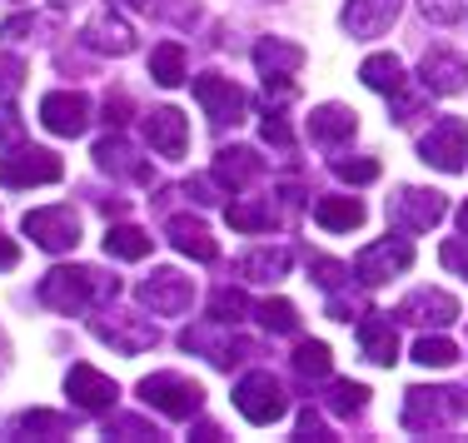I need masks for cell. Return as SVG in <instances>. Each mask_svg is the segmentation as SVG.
<instances>
[{"mask_svg":"<svg viewBox=\"0 0 468 443\" xmlns=\"http://www.w3.org/2000/svg\"><path fill=\"white\" fill-rule=\"evenodd\" d=\"M468 0H423V16L433 20V26H453V20L463 16Z\"/></svg>","mask_w":468,"mask_h":443,"instance_id":"44","label":"cell"},{"mask_svg":"<svg viewBox=\"0 0 468 443\" xmlns=\"http://www.w3.org/2000/svg\"><path fill=\"white\" fill-rule=\"evenodd\" d=\"M459 229L468 235V205H459Z\"/></svg>","mask_w":468,"mask_h":443,"instance_id":"52","label":"cell"},{"mask_svg":"<svg viewBox=\"0 0 468 443\" xmlns=\"http://www.w3.org/2000/svg\"><path fill=\"white\" fill-rule=\"evenodd\" d=\"M40 30H50L46 20H36V16H10L5 26H0V40H20V36H40Z\"/></svg>","mask_w":468,"mask_h":443,"instance_id":"46","label":"cell"},{"mask_svg":"<svg viewBox=\"0 0 468 443\" xmlns=\"http://www.w3.org/2000/svg\"><path fill=\"white\" fill-rule=\"evenodd\" d=\"M140 398L150 408H160L165 418H195L199 404H205V389L185 374H150V379H140Z\"/></svg>","mask_w":468,"mask_h":443,"instance_id":"4","label":"cell"},{"mask_svg":"<svg viewBox=\"0 0 468 443\" xmlns=\"http://www.w3.org/2000/svg\"><path fill=\"white\" fill-rule=\"evenodd\" d=\"M419 154H423V164H433V170L459 174L468 164V120H453V115L433 120V130L419 140Z\"/></svg>","mask_w":468,"mask_h":443,"instance_id":"7","label":"cell"},{"mask_svg":"<svg viewBox=\"0 0 468 443\" xmlns=\"http://www.w3.org/2000/svg\"><path fill=\"white\" fill-rule=\"evenodd\" d=\"M409 264H414V245H409V239H394V235L374 239L369 249L354 254V274H359L369 290H374V284H388L394 274H404Z\"/></svg>","mask_w":468,"mask_h":443,"instance_id":"10","label":"cell"},{"mask_svg":"<svg viewBox=\"0 0 468 443\" xmlns=\"http://www.w3.org/2000/svg\"><path fill=\"white\" fill-rule=\"evenodd\" d=\"M399 319L423 324V329H443V324L459 319V299L443 294V290H419V294H409L404 304H399Z\"/></svg>","mask_w":468,"mask_h":443,"instance_id":"20","label":"cell"},{"mask_svg":"<svg viewBox=\"0 0 468 443\" xmlns=\"http://www.w3.org/2000/svg\"><path fill=\"white\" fill-rule=\"evenodd\" d=\"M115 5H125V10H150V0H115Z\"/></svg>","mask_w":468,"mask_h":443,"instance_id":"51","label":"cell"},{"mask_svg":"<svg viewBox=\"0 0 468 443\" xmlns=\"http://www.w3.org/2000/svg\"><path fill=\"white\" fill-rule=\"evenodd\" d=\"M260 135L270 140V145H280V150H294V135H289L284 115H274V110H264V125H260Z\"/></svg>","mask_w":468,"mask_h":443,"instance_id":"45","label":"cell"},{"mask_svg":"<svg viewBox=\"0 0 468 443\" xmlns=\"http://www.w3.org/2000/svg\"><path fill=\"white\" fill-rule=\"evenodd\" d=\"M144 140H150V150L165 154V160H185V150H189V125H185V115H180L175 105L144 115Z\"/></svg>","mask_w":468,"mask_h":443,"instance_id":"17","label":"cell"},{"mask_svg":"<svg viewBox=\"0 0 468 443\" xmlns=\"http://www.w3.org/2000/svg\"><path fill=\"white\" fill-rule=\"evenodd\" d=\"M20 229H26L30 239H36L46 254H65L80 245V215H75L70 205H46V209H30L26 219H20Z\"/></svg>","mask_w":468,"mask_h":443,"instance_id":"6","label":"cell"},{"mask_svg":"<svg viewBox=\"0 0 468 443\" xmlns=\"http://www.w3.org/2000/svg\"><path fill=\"white\" fill-rule=\"evenodd\" d=\"M334 359H329V344H319V339H304V344L294 349V374L299 379H329Z\"/></svg>","mask_w":468,"mask_h":443,"instance_id":"34","label":"cell"},{"mask_svg":"<svg viewBox=\"0 0 468 443\" xmlns=\"http://www.w3.org/2000/svg\"><path fill=\"white\" fill-rule=\"evenodd\" d=\"M334 174H339L344 185H374L378 160H369V154H344V160H334Z\"/></svg>","mask_w":468,"mask_h":443,"instance_id":"39","label":"cell"},{"mask_svg":"<svg viewBox=\"0 0 468 443\" xmlns=\"http://www.w3.org/2000/svg\"><path fill=\"white\" fill-rule=\"evenodd\" d=\"M234 408H239L250 424H274V418H284V408H289V398H284V384L274 379V374H264V369H254V374H244L239 384H234Z\"/></svg>","mask_w":468,"mask_h":443,"instance_id":"5","label":"cell"},{"mask_svg":"<svg viewBox=\"0 0 468 443\" xmlns=\"http://www.w3.org/2000/svg\"><path fill=\"white\" fill-rule=\"evenodd\" d=\"M339 20L354 40H378L399 20V0H349Z\"/></svg>","mask_w":468,"mask_h":443,"instance_id":"19","label":"cell"},{"mask_svg":"<svg viewBox=\"0 0 468 443\" xmlns=\"http://www.w3.org/2000/svg\"><path fill=\"white\" fill-rule=\"evenodd\" d=\"M284 269H289V249H254L239 259L244 280H284Z\"/></svg>","mask_w":468,"mask_h":443,"instance_id":"33","label":"cell"},{"mask_svg":"<svg viewBox=\"0 0 468 443\" xmlns=\"http://www.w3.org/2000/svg\"><path fill=\"white\" fill-rule=\"evenodd\" d=\"M419 80L429 95H459V90H468V60L453 55L449 46H433L419 60Z\"/></svg>","mask_w":468,"mask_h":443,"instance_id":"14","label":"cell"},{"mask_svg":"<svg viewBox=\"0 0 468 443\" xmlns=\"http://www.w3.org/2000/svg\"><path fill=\"white\" fill-rule=\"evenodd\" d=\"M16 264H20V249L10 245L5 235H0V269H16Z\"/></svg>","mask_w":468,"mask_h":443,"instance_id":"50","label":"cell"},{"mask_svg":"<svg viewBox=\"0 0 468 443\" xmlns=\"http://www.w3.org/2000/svg\"><path fill=\"white\" fill-rule=\"evenodd\" d=\"M359 80L369 85V90H378V95H399V90L409 85L399 55H369V60L359 65Z\"/></svg>","mask_w":468,"mask_h":443,"instance_id":"28","label":"cell"},{"mask_svg":"<svg viewBox=\"0 0 468 443\" xmlns=\"http://www.w3.org/2000/svg\"><path fill=\"white\" fill-rule=\"evenodd\" d=\"M364 404H369V389H364V384H354V379H334L329 384V408L334 414L349 418V414H359Z\"/></svg>","mask_w":468,"mask_h":443,"instance_id":"37","label":"cell"},{"mask_svg":"<svg viewBox=\"0 0 468 443\" xmlns=\"http://www.w3.org/2000/svg\"><path fill=\"white\" fill-rule=\"evenodd\" d=\"M443 264H449V269H459L463 280H468V245H463V239H449V245H443Z\"/></svg>","mask_w":468,"mask_h":443,"instance_id":"48","label":"cell"},{"mask_svg":"<svg viewBox=\"0 0 468 443\" xmlns=\"http://www.w3.org/2000/svg\"><path fill=\"white\" fill-rule=\"evenodd\" d=\"M314 219L329 229V235H344V229L364 225V205L349 199V195H324V199H314Z\"/></svg>","mask_w":468,"mask_h":443,"instance_id":"27","label":"cell"},{"mask_svg":"<svg viewBox=\"0 0 468 443\" xmlns=\"http://www.w3.org/2000/svg\"><path fill=\"white\" fill-rule=\"evenodd\" d=\"M20 135H26V120H20V110L10 105V100H0V145L16 150Z\"/></svg>","mask_w":468,"mask_h":443,"instance_id":"41","label":"cell"},{"mask_svg":"<svg viewBox=\"0 0 468 443\" xmlns=\"http://www.w3.org/2000/svg\"><path fill=\"white\" fill-rule=\"evenodd\" d=\"M90 329H95L100 344H110V349H120V353H144V349L160 344V324H154V319L130 314V309H115V304L100 309V319H95Z\"/></svg>","mask_w":468,"mask_h":443,"instance_id":"3","label":"cell"},{"mask_svg":"<svg viewBox=\"0 0 468 443\" xmlns=\"http://www.w3.org/2000/svg\"><path fill=\"white\" fill-rule=\"evenodd\" d=\"M130 110H135V105H130V95H115V90H110V95H105V125H110V130H125Z\"/></svg>","mask_w":468,"mask_h":443,"instance_id":"47","label":"cell"},{"mask_svg":"<svg viewBox=\"0 0 468 443\" xmlns=\"http://www.w3.org/2000/svg\"><path fill=\"white\" fill-rule=\"evenodd\" d=\"M70 418L65 414H50V408H26L5 424V438H65L70 434Z\"/></svg>","mask_w":468,"mask_h":443,"instance_id":"26","label":"cell"},{"mask_svg":"<svg viewBox=\"0 0 468 443\" xmlns=\"http://www.w3.org/2000/svg\"><path fill=\"white\" fill-rule=\"evenodd\" d=\"M254 65H260V75H294L304 65V50L289 46V40H260L254 46Z\"/></svg>","mask_w":468,"mask_h":443,"instance_id":"29","label":"cell"},{"mask_svg":"<svg viewBox=\"0 0 468 443\" xmlns=\"http://www.w3.org/2000/svg\"><path fill=\"white\" fill-rule=\"evenodd\" d=\"M95 164L105 174H125V180H150V164H140V154L125 145V140H120V130L115 135H105L95 145Z\"/></svg>","mask_w":468,"mask_h":443,"instance_id":"25","label":"cell"},{"mask_svg":"<svg viewBox=\"0 0 468 443\" xmlns=\"http://www.w3.org/2000/svg\"><path fill=\"white\" fill-rule=\"evenodd\" d=\"M309 274H314V284L319 290H339L344 280H349V264H339V259H329V254H309Z\"/></svg>","mask_w":468,"mask_h":443,"instance_id":"40","label":"cell"},{"mask_svg":"<svg viewBox=\"0 0 468 443\" xmlns=\"http://www.w3.org/2000/svg\"><path fill=\"white\" fill-rule=\"evenodd\" d=\"M115 299H120V280L105 269H90V264H55L40 280V304L55 309V314H85V309L115 304Z\"/></svg>","mask_w":468,"mask_h":443,"instance_id":"1","label":"cell"},{"mask_svg":"<svg viewBox=\"0 0 468 443\" xmlns=\"http://www.w3.org/2000/svg\"><path fill=\"white\" fill-rule=\"evenodd\" d=\"M80 40H85V46H90L95 55H130V50H135V30H130L125 20L115 16V5L100 10L90 26L80 30Z\"/></svg>","mask_w":468,"mask_h":443,"instance_id":"21","label":"cell"},{"mask_svg":"<svg viewBox=\"0 0 468 443\" xmlns=\"http://www.w3.org/2000/svg\"><path fill=\"white\" fill-rule=\"evenodd\" d=\"M20 80H26V60H20V55H0V100L16 95Z\"/></svg>","mask_w":468,"mask_h":443,"instance_id":"43","label":"cell"},{"mask_svg":"<svg viewBox=\"0 0 468 443\" xmlns=\"http://www.w3.org/2000/svg\"><path fill=\"white\" fill-rule=\"evenodd\" d=\"M225 219L234 229H239V235H264V229H274V209L270 205H250V199H234V205L225 209Z\"/></svg>","mask_w":468,"mask_h":443,"instance_id":"32","label":"cell"},{"mask_svg":"<svg viewBox=\"0 0 468 443\" xmlns=\"http://www.w3.org/2000/svg\"><path fill=\"white\" fill-rule=\"evenodd\" d=\"M244 314H250V299H244L239 290H219L215 299H209V324H239Z\"/></svg>","mask_w":468,"mask_h":443,"instance_id":"38","label":"cell"},{"mask_svg":"<svg viewBox=\"0 0 468 443\" xmlns=\"http://www.w3.org/2000/svg\"><path fill=\"white\" fill-rule=\"evenodd\" d=\"M40 125L50 130V135H85V125H90V100H85L80 90H50L46 100H40Z\"/></svg>","mask_w":468,"mask_h":443,"instance_id":"12","label":"cell"},{"mask_svg":"<svg viewBox=\"0 0 468 443\" xmlns=\"http://www.w3.org/2000/svg\"><path fill=\"white\" fill-rule=\"evenodd\" d=\"M260 174H264V160H260V150H250V145H234V150H219L215 154V185L225 195L250 190Z\"/></svg>","mask_w":468,"mask_h":443,"instance_id":"18","label":"cell"},{"mask_svg":"<svg viewBox=\"0 0 468 443\" xmlns=\"http://www.w3.org/2000/svg\"><path fill=\"white\" fill-rule=\"evenodd\" d=\"M195 100L205 105V115H209V125H239L244 120V90L234 80H225V75H195Z\"/></svg>","mask_w":468,"mask_h":443,"instance_id":"11","label":"cell"},{"mask_svg":"<svg viewBox=\"0 0 468 443\" xmlns=\"http://www.w3.org/2000/svg\"><path fill=\"white\" fill-rule=\"evenodd\" d=\"M140 304L154 309V314H185L195 304V280H185L180 269H154L140 284Z\"/></svg>","mask_w":468,"mask_h":443,"instance_id":"13","label":"cell"},{"mask_svg":"<svg viewBox=\"0 0 468 443\" xmlns=\"http://www.w3.org/2000/svg\"><path fill=\"white\" fill-rule=\"evenodd\" d=\"M65 174L60 154L55 150H30V145H16L10 160H0V185L5 190H30V185H55Z\"/></svg>","mask_w":468,"mask_h":443,"instance_id":"8","label":"cell"},{"mask_svg":"<svg viewBox=\"0 0 468 443\" xmlns=\"http://www.w3.org/2000/svg\"><path fill=\"white\" fill-rule=\"evenodd\" d=\"M165 239H170V245L180 249V254H189V259H199V264L219 259L215 235H209V229L199 225L195 215H170V219H165Z\"/></svg>","mask_w":468,"mask_h":443,"instance_id":"22","label":"cell"},{"mask_svg":"<svg viewBox=\"0 0 468 443\" xmlns=\"http://www.w3.org/2000/svg\"><path fill=\"white\" fill-rule=\"evenodd\" d=\"M150 249H154V239L135 225H110L105 229V254L110 259H144Z\"/></svg>","mask_w":468,"mask_h":443,"instance_id":"31","label":"cell"},{"mask_svg":"<svg viewBox=\"0 0 468 443\" xmlns=\"http://www.w3.org/2000/svg\"><path fill=\"white\" fill-rule=\"evenodd\" d=\"M359 349L369 364H394L399 359V329L394 314H364L359 319Z\"/></svg>","mask_w":468,"mask_h":443,"instance_id":"23","label":"cell"},{"mask_svg":"<svg viewBox=\"0 0 468 443\" xmlns=\"http://www.w3.org/2000/svg\"><path fill=\"white\" fill-rule=\"evenodd\" d=\"M443 195L439 190H419V185H404L394 199H388V219H394L399 235H423L443 219Z\"/></svg>","mask_w":468,"mask_h":443,"instance_id":"9","label":"cell"},{"mask_svg":"<svg viewBox=\"0 0 468 443\" xmlns=\"http://www.w3.org/2000/svg\"><path fill=\"white\" fill-rule=\"evenodd\" d=\"M453 359H459V349H453L443 334H423L414 344V364H423V369H449Z\"/></svg>","mask_w":468,"mask_h":443,"instance_id":"36","label":"cell"},{"mask_svg":"<svg viewBox=\"0 0 468 443\" xmlns=\"http://www.w3.org/2000/svg\"><path fill=\"white\" fill-rule=\"evenodd\" d=\"M299 438H329L324 418H319L314 408H304V414H299Z\"/></svg>","mask_w":468,"mask_h":443,"instance_id":"49","label":"cell"},{"mask_svg":"<svg viewBox=\"0 0 468 443\" xmlns=\"http://www.w3.org/2000/svg\"><path fill=\"white\" fill-rule=\"evenodd\" d=\"M254 319H260L270 334H294L299 329V309L289 304V299H264V304H254Z\"/></svg>","mask_w":468,"mask_h":443,"instance_id":"35","label":"cell"},{"mask_svg":"<svg viewBox=\"0 0 468 443\" xmlns=\"http://www.w3.org/2000/svg\"><path fill=\"white\" fill-rule=\"evenodd\" d=\"M150 80L165 85V90L185 85V46H180V40H165V46H154V55H150Z\"/></svg>","mask_w":468,"mask_h":443,"instance_id":"30","label":"cell"},{"mask_svg":"<svg viewBox=\"0 0 468 443\" xmlns=\"http://www.w3.org/2000/svg\"><path fill=\"white\" fill-rule=\"evenodd\" d=\"M65 394H70L85 414H105V408L120 398L115 379H110V374H100L95 364H75V369L65 374Z\"/></svg>","mask_w":468,"mask_h":443,"instance_id":"16","label":"cell"},{"mask_svg":"<svg viewBox=\"0 0 468 443\" xmlns=\"http://www.w3.org/2000/svg\"><path fill=\"white\" fill-rule=\"evenodd\" d=\"M180 349L209 353V364H215V369H234V364H244V359H260V344H250V339H219L215 329H185Z\"/></svg>","mask_w":468,"mask_h":443,"instance_id":"15","label":"cell"},{"mask_svg":"<svg viewBox=\"0 0 468 443\" xmlns=\"http://www.w3.org/2000/svg\"><path fill=\"white\" fill-rule=\"evenodd\" d=\"M463 389H409L404 394V428L409 434H439L453 418H463Z\"/></svg>","mask_w":468,"mask_h":443,"instance_id":"2","label":"cell"},{"mask_svg":"<svg viewBox=\"0 0 468 443\" xmlns=\"http://www.w3.org/2000/svg\"><path fill=\"white\" fill-rule=\"evenodd\" d=\"M354 130H359V115H354L349 105H319L314 115H309V140H314V145H324V150L344 145Z\"/></svg>","mask_w":468,"mask_h":443,"instance_id":"24","label":"cell"},{"mask_svg":"<svg viewBox=\"0 0 468 443\" xmlns=\"http://www.w3.org/2000/svg\"><path fill=\"white\" fill-rule=\"evenodd\" d=\"M105 438H160V428H150L144 418H110Z\"/></svg>","mask_w":468,"mask_h":443,"instance_id":"42","label":"cell"}]
</instances>
